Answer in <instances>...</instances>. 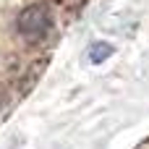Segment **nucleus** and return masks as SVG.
Returning <instances> with one entry per match:
<instances>
[{"instance_id":"nucleus-1","label":"nucleus","mask_w":149,"mask_h":149,"mask_svg":"<svg viewBox=\"0 0 149 149\" xmlns=\"http://www.w3.org/2000/svg\"><path fill=\"white\" fill-rule=\"evenodd\" d=\"M55 29V13H52V5L39 0V3H31L26 5L18 16H16V31L29 39V42H42L50 37V31Z\"/></svg>"},{"instance_id":"nucleus-2","label":"nucleus","mask_w":149,"mask_h":149,"mask_svg":"<svg viewBox=\"0 0 149 149\" xmlns=\"http://www.w3.org/2000/svg\"><path fill=\"white\" fill-rule=\"evenodd\" d=\"M113 55V47L110 45H94L92 50H89V58H92V63H102L105 58H110Z\"/></svg>"}]
</instances>
